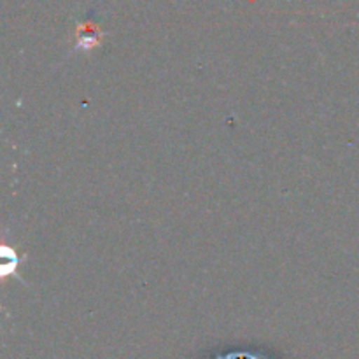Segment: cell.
Returning <instances> with one entry per match:
<instances>
[{"label":"cell","mask_w":359,"mask_h":359,"mask_svg":"<svg viewBox=\"0 0 359 359\" xmlns=\"http://www.w3.org/2000/svg\"><path fill=\"white\" fill-rule=\"evenodd\" d=\"M102 37H104V32H102L95 23H90V21H84V23L83 21H77L76 49L95 48V46L100 44Z\"/></svg>","instance_id":"cell-1"},{"label":"cell","mask_w":359,"mask_h":359,"mask_svg":"<svg viewBox=\"0 0 359 359\" xmlns=\"http://www.w3.org/2000/svg\"><path fill=\"white\" fill-rule=\"evenodd\" d=\"M2 258H4V265H2V273L4 276H9V273H16V266H18V256L13 249H2Z\"/></svg>","instance_id":"cell-2"}]
</instances>
